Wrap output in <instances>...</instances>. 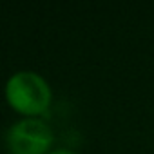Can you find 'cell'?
<instances>
[{
    "instance_id": "6da1fadb",
    "label": "cell",
    "mask_w": 154,
    "mask_h": 154,
    "mask_svg": "<svg viewBox=\"0 0 154 154\" xmlns=\"http://www.w3.org/2000/svg\"><path fill=\"white\" fill-rule=\"evenodd\" d=\"M8 105L24 118H40L47 114L53 91L42 74L35 71H17L4 87Z\"/></svg>"
},
{
    "instance_id": "7a4b0ae2",
    "label": "cell",
    "mask_w": 154,
    "mask_h": 154,
    "mask_svg": "<svg viewBox=\"0 0 154 154\" xmlns=\"http://www.w3.org/2000/svg\"><path fill=\"white\" fill-rule=\"evenodd\" d=\"M53 143V129L42 118H20L6 132L9 154H49Z\"/></svg>"
},
{
    "instance_id": "3957f363",
    "label": "cell",
    "mask_w": 154,
    "mask_h": 154,
    "mask_svg": "<svg viewBox=\"0 0 154 154\" xmlns=\"http://www.w3.org/2000/svg\"><path fill=\"white\" fill-rule=\"evenodd\" d=\"M49 154H78V152H74L71 149H53Z\"/></svg>"
}]
</instances>
